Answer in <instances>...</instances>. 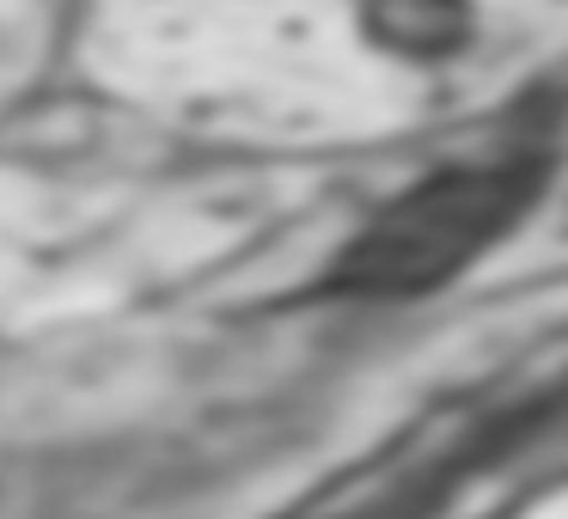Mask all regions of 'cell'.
<instances>
[{
	"instance_id": "6da1fadb",
	"label": "cell",
	"mask_w": 568,
	"mask_h": 519,
	"mask_svg": "<svg viewBox=\"0 0 568 519\" xmlns=\"http://www.w3.org/2000/svg\"><path fill=\"white\" fill-rule=\"evenodd\" d=\"M538 190H544V165L531 160L434 172L409 196L373 214L355 233V245L331 263L324 282L336 294H361V299L434 294L453 275H465L501 233H514L519 214L538 202Z\"/></svg>"
},
{
	"instance_id": "7a4b0ae2",
	"label": "cell",
	"mask_w": 568,
	"mask_h": 519,
	"mask_svg": "<svg viewBox=\"0 0 568 519\" xmlns=\"http://www.w3.org/2000/svg\"><path fill=\"white\" fill-rule=\"evenodd\" d=\"M392 43L409 50H446L465 31V7L458 0H392Z\"/></svg>"
}]
</instances>
